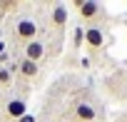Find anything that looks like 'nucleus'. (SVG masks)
<instances>
[{
    "label": "nucleus",
    "instance_id": "10",
    "mask_svg": "<svg viewBox=\"0 0 127 122\" xmlns=\"http://www.w3.org/2000/svg\"><path fill=\"white\" fill-rule=\"evenodd\" d=\"M85 42V30L82 28H75V47H80Z\"/></svg>",
    "mask_w": 127,
    "mask_h": 122
},
{
    "label": "nucleus",
    "instance_id": "7",
    "mask_svg": "<svg viewBox=\"0 0 127 122\" xmlns=\"http://www.w3.org/2000/svg\"><path fill=\"white\" fill-rule=\"evenodd\" d=\"M18 72L25 77V80H32V77H37V62H30V60H20L18 62Z\"/></svg>",
    "mask_w": 127,
    "mask_h": 122
},
{
    "label": "nucleus",
    "instance_id": "1",
    "mask_svg": "<svg viewBox=\"0 0 127 122\" xmlns=\"http://www.w3.org/2000/svg\"><path fill=\"white\" fill-rule=\"evenodd\" d=\"M15 37L20 42H25V45L32 42V40H37V23L32 18H20L15 23Z\"/></svg>",
    "mask_w": 127,
    "mask_h": 122
},
{
    "label": "nucleus",
    "instance_id": "5",
    "mask_svg": "<svg viewBox=\"0 0 127 122\" xmlns=\"http://www.w3.org/2000/svg\"><path fill=\"white\" fill-rule=\"evenodd\" d=\"M45 57V45L40 40H32L25 45V60H30V62H40V60Z\"/></svg>",
    "mask_w": 127,
    "mask_h": 122
},
{
    "label": "nucleus",
    "instance_id": "3",
    "mask_svg": "<svg viewBox=\"0 0 127 122\" xmlns=\"http://www.w3.org/2000/svg\"><path fill=\"white\" fill-rule=\"evenodd\" d=\"M5 115H8L10 120H23V117L28 115V102H25V100H20V97L10 100V102L5 105Z\"/></svg>",
    "mask_w": 127,
    "mask_h": 122
},
{
    "label": "nucleus",
    "instance_id": "12",
    "mask_svg": "<svg viewBox=\"0 0 127 122\" xmlns=\"http://www.w3.org/2000/svg\"><path fill=\"white\" fill-rule=\"evenodd\" d=\"M3 52H5V42H3V40H0V55H3Z\"/></svg>",
    "mask_w": 127,
    "mask_h": 122
},
{
    "label": "nucleus",
    "instance_id": "11",
    "mask_svg": "<svg viewBox=\"0 0 127 122\" xmlns=\"http://www.w3.org/2000/svg\"><path fill=\"white\" fill-rule=\"evenodd\" d=\"M18 122H37V120H35V115H30V112H28V115H25L23 120H18Z\"/></svg>",
    "mask_w": 127,
    "mask_h": 122
},
{
    "label": "nucleus",
    "instance_id": "6",
    "mask_svg": "<svg viewBox=\"0 0 127 122\" xmlns=\"http://www.w3.org/2000/svg\"><path fill=\"white\" fill-rule=\"evenodd\" d=\"M50 23H52V28L62 30L65 23H67V8H65V5H55L52 13H50Z\"/></svg>",
    "mask_w": 127,
    "mask_h": 122
},
{
    "label": "nucleus",
    "instance_id": "4",
    "mask_svg": "<svg viewBox=\"0 0 127 122\" xmlns=\"http://www.w3.org/2000/svg\"><path fill=\"white\" fill-rule=\"evenodd\" d=\"M85 42L92 47V50H100L102 45H105V32H102V28H87L85 30Z\"/></svg>",
    "mask_w": 127,
    "mask_h": 122
},
{
    "label": "nucleus",
    "instance_id": "9",
    "mask_svg": "<svg viewBox=\"0 0 127 122\" xmlns=\"http://www.w3.org/2000/svg\"><path fill=\"white\" fill-rule=\"evenodd\" d=\"M13 82V72L8 67H0V87H8Z\"/></svg>",
    "mask_w": 127,
    "mask_h": 122
},
{
    "label": "nucleus",
    "instance_id": "2",
    "mask_svg": "<svg viewBox=\"0 0 127 122\" xmlns=\"http://www.w3.org/2000/svg\"><path fill=\"white\" fill-rule=\"evenodd\" d=\"M75 8H77V13H80L82 20H92V18H97L102 13V5L100 3H92V0H77Z\"/></svg>",
    "mask_w": 127,
    "mask_h": 122
},
{
    "label": "nucleus",
    "instance_id": "8",
    "mask_svg": "<svg viewBox=\"0 0 127 122\" xmlns=\"http://www.w3.org/2000/svg\"><path fill=\"white\" fill-rule=\"evenodd\" d=\"M95 115H97V112H95V107H92V105H85V102H82V105H77V107H75V117H77L80 122H92V120H95Z\"/></svg>",
    "mask_w": 127,
    "mask_h": 122
}]
</instances>
